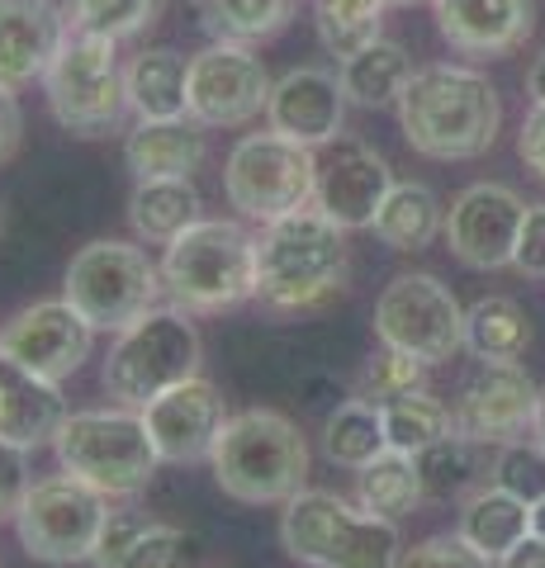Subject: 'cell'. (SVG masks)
<instances>
[{"label": "cell", "instance_id": "6da1fadb", "mask_svg": "<svg viewBox=\"0 0 545 568\" xmlns=\"http://www.w3.org/2000/svg\"><path fill=\"white\" fill-rule=\"evenodd\" d=\"M394 110L408 148L432 162H474L494 148L503 129L498 85L484 71L455 62L417 67Z\"/></svg>", "mask_w": 545, "mask_h": 568}, {"label": "cell", "instance_id": "7a4b0ae2", "mask_svg": "<svg viewBox=\"0 0 545 568\" xmlns=\"http://www.w3.org/2000/svg\"><path fill=\"white\" fill-rule=\"evenodd\" d=\"M346 227L323 209H294L256 233V298L275 313H309L346 290Z\"/></svg>", "mask_w": 545, "mask_h": 568}, {"label": "cell", "instance_id": "3957f363", "mask_svg": "<svg viewBox=\"0 0 545 568\" xmlns=\"http://www.w3.org/2000/svg\"><path fill=\"white\" fill-rule=\"evenodd\" d=\"M209 469L223 497L242 507H285L294 493L309 488V440L285 413L248 407L223 422Z\"/></svg>", "mask_w": 545, "mask_h": 568}, {"label": "cell", "instance_id": "277c9868", "mask_svg": "<svg viewBox=\"0 0 545 568\" xmlns=\"http://www.w3.org/2000/svg\"><path fill=\"white\" fill-rule=\"evenodd\" d=\"M280 545L309 568H398V521L351 507L342 493L304 488L280 511Z\"/></svg>", "mask_w": 545, "mask_h": 568}, {"label": "cell", "instance_id": "5b68a950", "mask_svg": "<svg viewBox=\"0 0 545 568\" xmlns=\"http://www.w3.org/2000/svg\"><path fill=\"white\" fill-rule=\"evenodd\" d=\"M204 365V342L195 313L181 304H157L124 332H114L110 355L100 365V384L119 407H143L166 388L195 379Z\"/></svg>", "mask_w": 545, "mask_h": 568}, {"label": "cell", "instance_id": "8992f818", "mask_svg": "<svg viewBox=\"0 0 545 568\" xmlns=\"http://www.w3.org/2000/svg\"><path fill=\"white\" fill-rule=\"evenodd\" d=\"M171 304L190 313H228L256 298V237L233 219H195L162 252Z\"/></svg>", "mask_w": 545, "mask_h": 568}, {"label": "cell", "instance_id": "52a82bcc", "mask_svg": "<svg viewBox=\"0 0 545 568\" xmlns=\"http://www.w3.org/2000/svg\"><path fill=\"white\" fill-rule=\"evenodd\" d=\"M52 450H58V465L67 474H77L81 484H91L104 497H138L162 469L143 413L119 403L72 413L52 440Z\"/></svg>", "mask_w": 545, "mask_h": 568}, {"label": "cell", "instance_id": "ba28073f", "mask_svg": "<svg viewBox=\"0 0 545 568\" xmlns=\"http://www.w3.org/2000/svg\"><path fill=\"white\" fill-rule=\"evenodd\" d=\"M166 294L162 265L143 246L95 237L72 256L62 275V298L72 304L95 332H124L143 313H152Z\"/></svg>", "mask_w": 545, "mask_h": 568}, {"label": "cell", "instance_id": "9c48e42d", "mask_svg": "<svg viewBox=\"0 0 545 568\" xmlns=\"http://www.w3.org/2000/svg\"><path fill=\"white\" fill-rule=\"evenodd\" d=\"M319 190V148H304L285 133H248L223 162V194L248 223H275L313 204Z\"/></svg>", "mask_w": 545, "mask_h": 568}, {"label": "cell", "instance_id": "30bf717a", "mask_svg": "<svg viewBox=\"0 0 545 568\" xmlns=\"http://www.w3.org/2000/svg\"><path fill=\"white\" fill-rule=\"evenodd\" d=\"M43 95L52 119L77 138H110L129 119V91H124V62L119 43L100 33H77L62 43L43 77Z\"/></svg>", "mask_w": 545, "mask_h": 568}, {"label": "cell", "instance_id": "8fae6325", "mask_svg": "<svg viewBox=\"0 0 545 568\" xmlns=\"http://www.w3.org/2000/svg\"><path fill=\"white\" fill-rule=\"evenodd\" d=\"M104 517H110V497L62 469L48 478H29L20 507H14V536L29 559L72 568L91 564Z\"/></svg>", "mask_w": 545, "mask_h": 568}, {"label": "cell", "instance_id": "7c38bea8", "mask_svg": "<svg viewBox=\"0 0 545 568\" xmlns=\"http://www.w3.org/2000/svg\"><path fill=\"white\" fill-rule=\"evenodd\" d=\"M375 336L380 346L408 351L422 365H446L465 351V308L436 275L403 271L375 298Z\"/></svg>", "mask_w": 545, "mask_h": 568}, {"label": "cell", "instance_id": "4fadbf2b", "mask_svg": "<svg viewBox=\"0 0 545 568\" xmlns=\"http://www.w3.org/2000/svg\"><path fill=\"white\" fill-rule=\"evenodd\" d=\"M271 71L252 43H209L190 58L185 114L204 129H248L271 104Z\"/></svg>", "mask_w": 545, "mask_h": 568}, {"label": "cell", "instance_id": "5bb4252c", "mask_svg": "<svg viewBox=\"0 0 545 568\" xmlns=\"http://www.w3.org/2000/svg\"><path fill=\"white\" fill-rule=\"evenodd\" d=\"M536 398L541 388L522 361H480L455 388V432L480 440V446H507V440L532 432Z\"/></svg>", "mask_w": 545, "mask_h": 568}, {"label": "cell", "instance_id": "9a60e30c", "mask_svg": "<svg viewBox=\"0 0 545 568\" xmlns=\"http://www.w3.org/2000/svg\"><path fill=\"white\" fill-rule=\"evenodd\" d=\"M526 219V200L503 181H474L451 200L442 237L451 256L470 271H503L517 256V233Z\"/></svg>", "mask_w": 545, "mask_h": 568}, {"label": "cell", "instance_id": "2e32d148", "mask_svg": "<svg viewBox=\"0 0 545 568\" xmlns=\"http://www.w3.org/2000/svg\"><path fill=\"white\" fill-rule=\"evenodd\" d=\"M0 351L62 384L67 375H77V369L91 361L95 327L85 323L67 298H43V304L20 308L0 327Z\"/></svg>", "mask_w": 545, "mask_h": 568}, {"label": "cell", "instance_id": "e0dca14e", "mask_svg": "<svg viewBox=\"0 0 545 568\" xmlns=\"http://www.w3.org/2000/svg\"><path fill=\"white\" fill-rule=\"evenodd\" d=\"M394 190L390 162L356 138L327 142V152L319 156V190H313V209H323L332 223H342L346 233L375 223V213L384 204V194Z\"/></svg>", "mask_w": 545, "mask_h": 568}, {"label": "cell", "instance_id": "ac0fdd59", "mask_svg": "<svg viewBox=\"0 0 545 568\" xmlns=\"http://www.w3.org/2000/svg\"><path fill=\"white\" fill-rule=\"evenodd\" d=\"M143 422H148V436L157 455H162V465H200V459L214 455L228 407H223L219 384L195 375V379L166 388V394H157L143 407Z\"/></svg>", "mask_w": 545, "mask_h": 568}, {"label": "cell", "instance_id": "d6986e66", "mask_svg": "<svg viewBox=\"0 0 545 568\" xmlns=\"http://www.w3.org/2000/svg\"><path fill=\"white\" fill-rule=\"evenodd\" d=\"M346 91L342 77L327 67H290L285 77L271 85V104H266V129L285 133L304 148H327L342 138L346 123Z\"/></svg>", "mask_w": 545, "mask_h": 568}, {"label": "cell", "instance_id": "ffe728a7", "mask_svg": "<svg viewBox=\"0 0 545 568\" xmlns=\"http://www.w3.org/2000/svg\"><path fill=\"white\" fill-rule=\"evenodd\" d=\"M432 14L461 58H507L536 33V0H432Z\"/></svg>", "mask_w": 545, "mask_h": 568}, {"label": "cell", "instance_id": "44dd1931", "mask_svg": "<svg viewBox=\"0 0 545 568\" xmlns=\"http://www.w3.org/2000/svg\"><path fill=\"white\" fill-rule=\"evenodd\" d=\"M72 39L67 10L52 0H0V85L24 91L43 81L52 58Z\"/></svg>", "mask_w": 545, "mask_h": 568}, {"label": "cell", "instance_id": "7402d4cb", "mask_svg": "<svg viewBox=\"0 0 545 568\" xmlns=\"http://www.w3.org/2000/svg\"><path fill=\"white\" fill-rule=\"evenodd\" d=\"M67 417L72 407L62 398V384L0 351V440L24 455L43 450L58 440Z\"/></svg>", "mask_w": 545, "mask_h": 568}, {"label": "cell", "instance_id": "603a6c76", "mask_svg": "<svg viewBox=\"0 0 545 568\" xmlns=\"http://www.w3.org/2000/svg\"><path fill=\"white\" fill-rule=\"evenodd\" d=\"M209 156V129L190 114L181 119H138L124 138V166L133 181H162V175H195Z\"/></svg>", "mask_w": 545, "mask_h": 568}, {"label": "cell", "instance_id": "cb8c5ba5", "mask_svg": "<svg viewBox=\"0 0 545 568\" xmlns=\"http://www.w3.org/2000/svg\"><path fill=\"white\" fill-rule=\"evenodd\" d=\"M204 200L195 190V175H162V181H138L129 194V223L133 233L152 242V246H166L185 233L195 219H204Z\"/></svg>", "mask_w": 545, "mask_h": 568}, {"label": "cell", "instance_id": "d4e9b609", "mask_svg": "<svg viewBox=\"0 0 545 568\" xmlns=\"http://www.w3.org/2000/svg\"><path fill=\"white\" fill-rule=\"evenodd\" d=\"M455 536L470 540L484 559L498 564L517 540L532 536V507H526L522 497L503 493L498 484H484L461 503V526H455Z\"/></svg>", "mask_w": 545, "mask_h": 568}, {"label": "cell", "instance_id": "484cf974", "mask_svg": "<svg viewBox=\"0 0 545 568\" xmlns=\"http://www.w3.org/2000/svg\"><path fill=\"white\" fill-rule=\"evenodd\" d=\"M185 77L190 58L175 48H143L124 62L129 110L138 119H181L185 114Z\"/></svg>", "mask_w": 545, "mask_h": 568}, {"label": "cell", "instance_id": "4316f807", "mask_svg": "<svg viewBox=\"0 0 545 568\" xmlns=\"http://www.w3.org/2000/svg\"><path fill=\"white\" fill-rule=\"evenodd\" d=\"M442 227H446V209L432 185L394 181V190L384 194V204L375 213L371 233L390 246V252H422V246H432L442 237Z\"/></svg>", "mask_w": 545, "mask_h": 568}, {"label": "cell", "instance_id": "83f0119b", "mask_svg": "<svg viewBox=\"0 0 545 568\" xmlns=\"http://www.w3.org/2000/svg\"><path fill=\"white\" fill-rule=\"evenodd\" d=\"M413 58L408 48L394 43V39H375L371 48H361L356 58L337 62V77H342V91L351 104H361V110H390L398 104L403 85L413 81Z\"/></svg>", "mask_w": 545, "mask_h": 568}, {"label": "cell", "instance_id": "f1b7e54d", "mask_svg": "<svg viewBox=\"0 0 545 568\" xmlns=\"http://www.w3.org/2000/svg\"><path fill=\"white\" fill-rule=\"evenodd\" d=\"M304 0H195V20L219 43H266L294 24Z\"/></svg>", "mask_w": 545, "mask_h": 568}, {"label": "cell", "instance_id": "f546056e", "mask_svg": "<svg viewBox=\"0 0 545 568\" xmlns=\"http://www.w3.org/2000/svg\"><path fill=\"white\" fill-rule=\"evenodd\" d=\"M422 497H427V488H422L417 455L408 450H384L365 469H356V503L384 521L413 517L422 507Z\"/></svg>", "mask_w": 545, "mask_h": 568}, {"label": "cell", "instance_id": "4dcf8cb0", "mask_svg": "<svg viewBox=\"0 0 545 568\" xmlns=\"http://www.w3.org/2000/svg\"><path fill=\"white\" fill-rule=\"evenodd\" d=\"M532 346V317L517 298L488 294L465 313V351L474 361H522Z\"/></svg>", "mask_w": 545, "mask_h": 568}, {"label": "cell", "instance_id": "1f68e13d", "mask_svg": "<svg viewBox=\"0 0 545 568\" xmlns=\"http://www.w3.org/2000/svg\"><path fill=\"white\" fill-rule=\"evenodd\" d=\"M390 450V436H384V413L371 398H346L337 403V413L323 422V455L337 469H365L375 455Z\"/></svg>", "mask_w": 545, "mask_h": 568}, {"label": "cell", "instance_id": "d6a6232c", "mask_svg": "<svg viewBox=\"0 0 545 568\" xmlns=\"http://www.w3.org/2000/svg\"><path fill=\"white\" fill-rule=\"evenodd\" d=\"M484 450L488 446H480V440H470L461 432H451L446 440H436V446L422 450L417 469H422V488H427V497L451 503V497H470L474 488H484L480 484V478L488 474Z\"/></svg>", "mask_w": 545, "mask_h": 568}, {"label": "cell", "instance_id": "836d02e7", "mask_svg": "<svg viewBox=\"0 0 545 568\" xmlns=\"http://www.w3.org/2000/svg\"><path fill=\"white\" fill-rule=\"evenodd\" d=\"M384 6L390 0H313V29L327 58H356L361 48L384 39Z\"/></svg>", "mask_w": 545, "mask_h": 568}, {"label": "cell", "instance_id": "e575fe53", "mask_svg": "<svg viewBox=\"0 0 545 568\" xmlns=\"http://www.w3.org/2000/svg\"><path fill=\"white\" fill-rule=\"evenodd\" d=\"M384 413V436H390V450H408L422 455L436 440H446L455 432V417H451V403H442L432 388H413L394 403H380Z\"/></svg>", "mask_w": 545, "mask_h": 568}, {"label": "cell", "instance_id": "d590c367", "mask_svg": "<svg viewBox=\"0 0 545 568\" xmlns=\"http://www.w3.org/2000/svg\"><path fill=\"white\" fill-rule=\"evenodd\" d=\"M67 24L77 33H100V39H138L162 20L166 0H67Z\"/></svg>", "mask_w": 545, "mask_h": 568}, {"label": "cell", "instance_id": "8d00e7d4", "mask_svg": "<svg viewBox=\"0 0 545 568\" xmlns=\"http://www.w3.org/2000/svg\"><path fill=\"white\" fill-rule=\"evenodd\" d=\"M488 484H498L503 493L522 497L526 507L545 497V446L532 436H517L507 446H494V459H488Z\"/></svg>", "mask_w": 545, "mask_h": 568}, {"label": "cell", "instance_id": "74e56055", "mask_svg": "<svg viewBox=\"0 0 545 568\" xmlns=\"http://www.w3.org/2000/svg\"><path fill=\"white\" fill-rule=\"evenodd\" d=\"M427 369L432 365H422L417 355H408V351L380 346L371 355V365H365V375H361V398L394 403L403 394H413V388H427Z\"/></svg>", "mask_w": 545, "mask_h": 568}, {"label": "cell", "instance_id": "f35d334b", "mask_svg": "<svg viewBox=\"0 0 545 568\" xmlns=\"http://www.w3.org/2000/svg\"><path fill=\"white\" fill-rule=\"evenodd\" d=\"M190 559V536L181 526H162L152 521V530L133 540V549L114 568H185Z\"/></svg>", "mask_w": 545, "mask_h": 568}, {"label": "cell", "instance_id": "ab89813d", "mask_svg": "<svg viewBox=\"0 0 545 568\" xmlns=\"http://www.w3.org/2000/svg\"><path fill=\"white\" fill-rule=\"evenodd\" d=\"M398 568H498L461 536H427L398 555Z\"/></svg>", "mask_w": 545, "mask_h": 568}, {"label": "cell", "instance_id": "60d3db41", "mask_svg": "<svg viewBox=\"0 0 545 568\" xmlns=\"http://www.w3.org/2000/svg\"><path fill=\"white\" fill-rule=\"evenodd\" d=\"M143 530H152V517H148L143 507H110V517H104V526H100V540H95L91 564L95 568H114L133 549V540L143 536Z\"/></svg>", "mask_w": 545, "mask_h": 568}, {"label": "cell", "instance_id": "b9f144b4", "mask_svg": "<svg viewBox=\"0 0 545 568\" xmlns=\"http://www.w3.org/2000/svg\"><path fill=\"white\" fill-rule=\"evenodd\" d=\"M513 271L526 275V280H545V200H541V204H526Z\"/></svg>", "mask_w": 545, "mask_h": 568}, {"label": "cell", "instance_id": "7bdbcfd3", "mask_svg": "<svg viewBox=\"0 0 545 568\" xmlns=\"http://www.w3.org/2000/svg\"><path fill=\"white\" fill-rule=\"evenodd\" d=\"M29 488V469H24V450H14L0 440V521L14 517V507H20V497Z\"/></svg>", "mask_w": 545, "mask_h": 568}, {"label": "cell", "instance_id": "ee69618b", "mask_svg": "<svg viewBox=\"0 0 545 568\" xmlns=\"http://www.w3.org/2000/svg\"><path fill=\"white\" fill-rule=\"evenodd\" d=\"M517 156L526 162V171H536L541 181H545V104H532V114L522 119Z\"/></svg>", "mask_w": 545, "mask_h": 568}, {"label": "cell", "instance_id": "f6af8a7d", "mask_svg": "<svg viewBox=\"0 0 545 568\" xmlns=\"http://www.w3.org/2000/svg\"><path fill=\"white\" fill-rule=\"evenodd\" d=\"M24 142V110L10 85H0V162H10Z\"/></svg>", "mask_w": 545, "mask_h": 568}, {"label": "cell", "instance_id": "bcb514c9", "mask_svg": "<svg viewBox=\"0 0 545 568\" xmlns=\"http://www.w3.org/2000/svg\"><path fill=\"white\" fill-rule=\"evenodd\" d=\"M498 568H545V540L536 536H526V540H517L513 549H507V555L498 559Z\"/></svg>", "mask_w": 545, "mask_h": 568}, {"label": "cell", "instance_id": "7dc6e473", "mask_svg": "<svg viewBox=\"0 0 545 568\" xmlns=\"http://www.w3.org/2000/svg\"><path fill=\"white\" fill-rule=\"evenodd\" d=\"M526 95H532V104H545V48L526 67Z\"/></svg>", "mask_w": 545, "mask_h": 568}, {"label": "cell", "instance_id": "c3c4849f", "mask_svg": "<svg viewBox=\"0 0 545 568\" xmlns=\"http://www.w3.org/2000/svg\"><path fill=\"white\" fill-rule=\"evenodd\" d=\"M532 436L545 446V388H541V398H536V422H532Z\"/></svg>", "mask_w": 545, "mask_h": 568}, {"label": "cell", "instance_id": "681fc988", "mask_svg": "<svg viewBox=\"0 0 545 568\" xmlns=\"http://www.w3.org/2000/svg\"><path fill=\"white\" fill-rule=\"evenodd\" d=\"M532 530L545 540V497H541V503H532Z\"/></svg>", "mask_w": 545, "mask_h": 568}, {"label": "cell", "instance_id": "f907efd6", "mask_svg": "<svg viewBox=\"0 0 545 568\" xmlns=\"http://www.w3.org/2000/svg\"><path fill=\"white\" fill-rule=\"evenodd\" d=\"M390 6H417V0H390Z\"/></svg>", "mask_w": 545, "mask_h": 568}, {"label": "cell", "instance_id": "816d5d0a", "mask_svg": "<svg viewBox=\"0 0 545 568\" xmlns=\"http://www.w3.org/2000/svg\"><path fill=\"white\" fill-rule=\"evenodd\" d=\"M0 233H6V209H0Z\"/></svg>", "mask_w": 545, "mask_h": 568}]
</instances>
